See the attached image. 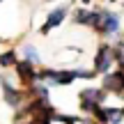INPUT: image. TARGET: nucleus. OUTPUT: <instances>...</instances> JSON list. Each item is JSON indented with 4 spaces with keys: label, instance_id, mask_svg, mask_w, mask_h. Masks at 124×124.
Returning a JSON list of instances; mask_svg holds the SVG:
<instances>
[{
    "label": "nucleus",
    "instance_id": "nucleus-2",
    "mask_svg": "<svg viewBox=\"0 0 124 124\" xmlns=\"http://www.w3.org/2000/svg\"><path fill=\"white\" fill-rule=\"evenodd\" d=\"M80 99H83V108L85 110H94L97 103L103 99V92H99V90H85V92L80 94Z\"/></svg>",
    "mask_w": 124,
    "mask_h": 124
},
{
    "label": "nucleus",
    "instance_id": "nucleus-7",
    "mask_svg": "<svg viewBox=\"0 0 124 124\" xmlns=\"http://www.w3.org/2000/svg\"><path fill=\"white\" fill-rule=\"evenodd\" d=\"M25 58L30 60V64H35V62H39V55H37V51H35V46H30V44L25 46Z\"/></svg>",
    "mask_w": 124,
    "mask_h": 124
},
{
    "label": "nucleus",
    "instance_id": "nucleus-9",
    "mask_svg": "<svg viewBox=\"0 0 124 124\" xmlns=\"http://www.w3.org/2000/svg\"><path fill=\"white\" fill-rule=\"evenodd\" d=\"M5 94H7V101L9 103H18V94L14 92V90H9L7 85H5Z\"/></svg>",
    "mask_w": 124,
    "mask_h": 124
},
{
    "label": "nucleus",
    "instance_id": "nucleus-6",
    "mask_svg": "<svg viewBox=\"0 0 124 124\" xmlns=\"http://www.w3.org/2000/svg\"><path fill=\"white\" fill-rule=\"evenodd\" d=\"M78 21H80V23H90V25H92V23H97V21H99V14L83 12V9H80V12H78Z\"/></svg>",
    "mask_w": 124,
    "mask_h": 124
},
{
    "label": "nucleus",
    "instance_id": "nucleus-8",
    "mask_svg": "<svg viewBox=\"0 0 124 124\" xmlns=\"http://www.w3.org/2000/svg\"><path fill=\"white\" fill-rule=\"evenodd\" d=\"M18 74H21L23 78H28V76H32V67L28 64V62H21V64H18Z\"/></svg>",
    "mask_w": 124,
    "mask_h": 124
},
{
    "label": "nucleus",
    "instance_id": "nucleus-3",
    "mask_svg": "<svg viewBox=\"0 0 124 124\" xmlns=\"http://www.w3.org/2000/svg\"><path fill=\"white\" fill-rule=\"evenodd\" d=\"M64 14H67V7H58V9H55V12L48 16V21H46V25H44V32L51 30V28H55L62 18H64Z\"/></svg>",
    "mask_w": 124,
    "mask_h": 124
},
{
    "label": "nucleus",
    "instance_id": "nucleus-5",
    "mask_svg": "<svg viewBox=\"0 0 124 124\" xmlns=\"http://www.w3.org/2000/svg\"><path fill=\"white\" fill-rule=\"evenodd\" d=\"M106 87L108 90H120V87H124V76L122 74L108 76V78H106Z\"/></svg>",
    "mask_w": 124,
    "mask_h": 124
},
{
    "label": "nucleus",
    "instance_id": "nucleus-10",
    "mask_svg": "<svg viewBox=\"0 0 124 124\" xmlns=\"http://www.w3.org/2000/svg\"><path fill=\"white\" fill-rule=\"evenodd\" d=\"M0 62H2V64H14V53H5L2 58H0Z\"/></svg>",
    "mask_w": 124,
    "mask_h": 124
},
{
    "label": "nucleus",
    "instance_id": "nucleus-1",
    "mask_svg": "<svg viewBox=\"0 0 124 124\" xmlns=\"http://www.w3.org/2000/svg\"><path fill=\"white\" fill-rule=\"evenodd\" d=\"M99 23H101V30L106 32V35H110V32H115L117 28H120V16L113 12H101V16H99Z\"/></svg>",
    "mask_w": 124,
    "mask_h": 124
},
{
    "label": "nucleus",
    "instance_id": "nucleus-4",
    "mask_svg": "<svg viewBox=\"0 0 124 124\" xmlns=\"http://www.w3.org/2000/svg\"><path fill=\"white\" fill-rule=\"evenodd\" d=\"M108 67H110V48L103 46L101 53L97 55V69H99V71H106Z\"/></svg>",
    "mask_w": 124,
    "mask_h": 124
}]
</instances>
